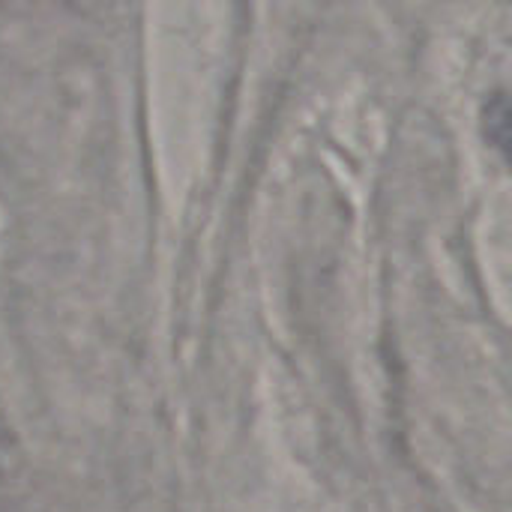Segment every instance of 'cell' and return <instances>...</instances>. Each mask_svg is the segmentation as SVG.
I'll list each match as a JSON object with an SVG mask.
<instances>
[{
  "mask_svg": "<svg viewBox=\"0 0 512 512\" xmlns=\"http://www.w3.org/2000/svg\"><path fill=\"white\" fill-rule=\"evenodd\" d=\"M483 120H486V138L512 165V90H498L486 102Z\"/></svg>",
  "mask_w": 512,
  "mask_h": 512,
  "instance_id": "6da1fadb",
  "label": "cell"
}]
</instances>
